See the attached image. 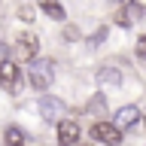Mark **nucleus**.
<instances>
[{"instance_id": "a211bd4d", "label": "nucleus", "mask_w": 146, "mask_h": 146, "mask_svg": "<svg viewBox=\"0 0 146 146\" xmlns=\"http://www.w3.org/2000/svg\"><path fill=\"white\" fill-rule=\"evenodd\" d=\"M3 61H9V46L6 43H0V64Z\"/></svg>"}, {"instance_id": "423d86ee", "label": "nucleus", "mask_w": 146, "mask_h": 146, "mask_svg": "<svg viewBox=\"0 0 146 146\" xmlns=\"http://www.w3.org/2000/svg\"><path fill=\"white\" fill-rule=\"evenodd\" d=\"M137 122H140V107H134V104L119 107V110H116V116H113V125H116L119 131H128V128H134Z\"/></svg>"}, {"instance_id": "7ed1b4c3", "label": "nucleus", "mask_w": 146, "mask_h": 146, "mask_svg": "<svg viewBox=\"0 0 146 146\" xmlns=\"http://www.w3.org/2000/svg\"><path fill=\"white\" fill-rule=\"evenodd\" d=\"M88 134L94 143H104V146H122V131H119L113 122H91Z\"/></svg>"}, {"instance_id": "f257e3e1", "label": "nucleus", "mask_w": 146, "mask_h": 146, "mask_svg": "<svg viewBox=\"0 0 146 146\" xmlns=\"http://www.w3.org/2000/svg\"><path fill=\"white\" fill-rule=\"evenodd\" d=\"M27 82L34 85L36 91H43L55 82V61L52 58H36V61H31V67H27Z\"/></svg>"}, {"instance_id": "39448f33", "label": "nucleus", "mask_w": 146, "mask_h": 146, "mask_svg": "<svg viewBox=\"0 0 146 146\" xmlns=\"http://www.w3.org/2000/svg\"><path fill=\"white\" fill-rule=\"evenodd\" d=\"M18 79H21V67H18L15 61H3L0 64V85H3L9 94L18 91Z\"/></svg>"}, {"instance_id": "6ab92c4d", "label": "nucleus", "mask_w": 146, "mask_h": 146, "mask_svg": "<svg viewBox=\"0 0 146 146\" xmlns=\"http://www.w3.org/2000/svg\"><path fill=\"white\" fill-rule=\"evenodd\" d=\"M143 131H146V116H143Z\"/></svg>"}, {"instance_id": "6e6552de", "label": "nucleus", "mask_w": 146, "mask_h": 146, "mask_svg": "<svg viewBox=\"0 0 146 146\" xmlns=\"http://www.w3.org/2000/svg\"><path fill=\"white\" fill-rule=\"evenodd\" d=\"M94 76H98L100 85H110V88H119L122 85V70H119L116 64H100Z\"/></svg>"}, {"instance_id": "9b49d317", "label": "nucleus", "mask_w": 146, "mask_h": 146, "mask_svg": "<svg viewBox=\"0 0 146 146\" xmlns=\"http://www.w3.org/2000/svg\"><path fill=\"white\" fill-rule=\"evenodd\" d=\"M131 18H134V12H131V9H128L125 3H122V6H119L116 12H113V21H116L119 27H131Z\"/></svg>"}, {"instance_id": "f8f14e48", "label": "nucleus", "mask_w": 146, "mask_h": 146, "mask_svg": "<svg viewBox=\"0 0 146 146\" xmlns=\"http://www.w3.org/2000/svg\"><path fill=\"white\" fill-rule=\"evenodd\" d=\"M85 110H88L91 116H104V113H107V100H104V94H94V98L85 104Z\"/></svg>"}, {"instance_id": "dca6fc26", "label": "nucleus", "mask_w": 146, "mask_h": 146, "mask_svg": "<svg viewBox=\"0 0 146 146\" xmlns=\"http://www.w3.org/2000/svg\"><path fill=\"white\" fill-rule=\"evenodd\" d=\"M104 40H107V27H100L98 34H91V36H88V46H91V49H94V46H100V43H104Z\"/></svg>"}, {"instance_id": "1a4fd4ad", "label": "nucleus", "mask_w": 146, "mask_h": 146, "mask_svg": "<svg viewBox=\"0 0 146 146\" xmlns=\"http://www.w3.org/2000/svg\"><path fill=\"white\" fill-rule=\"evenodd\" d=\"M36 6H40V12L49 18H55V21H64V6H61V0H36Z\"/></svg>"}, {"instance_id": "20e7f679", "label": "nucleus", "mask_w": 146, "mask_h": 146, "mask_svg": "<svg viewBox=\"0 0 146 146\" xmlns=\"http://www.w3.org/2000/svg\"><path fill=\"white\" fill-rule=\"evenodd\" d=\"M15 52L25 58V61H36V52H40V40L31 31H18L15 36Z\"/></svg>"}, {"instance_id": "f3484780", "label": "nucleus", "mask_w": 146, "mask_h": 146, "mask_svg": "<svg viewBox=\"0 0 146 146\" xmlns=\"http://www.w3.org/2000/svg\"><path fill=\"white\" fill-rule=\"evenodd\" d=\"M137 55H140V58L146 61V34L140 36V40H137Z\"/></svg>"}, {"instance_id": "f03ea898", "label": "nucleus", "mask_w": 146, "mask_h": 146, "mask_svg": "<svg viewBox=\"0 0 146 146\" xmlns=\"http://www.w3.org/2000/svg\"><path fill=\"white\" fill-rule=\"evenodd\" d=\"M36 110H40V116L46 119V122H64L67 119V104H64L61 98H55V94H43L40 98V104H36Z\"/></svg>"}, {"instance_id": "2eb2a0df", "label": "nucleus", "mask_w": 146, "mask_h": 146, "mask_svg": "<svg viewBox=\"0 0 146 146\" xmlns=\"http://www.w3.org/2000/svg\"><path fill=\"white\" fill-rule=\"evenodd\" d=\"M61 34H64V40H70V43H73V40H82L79 27H73V25H67V27H64V31H61Z\"/></svg>"}, {"instance_id": "4468645a", "label": "nucleus", "mask_w": 146, "mask_h": 146, "mask_svg": "<svg viewBox=\"0 0 146 146\" xmlns=\"http://www.w3.org/2000/svg\"><path fill=\"white\" fill-rule=\"evenodd\" d=\"M18 18H21L25 25H31V21H34V6H18Z\"/></svg>"}, {"instance_id": "0eeeda50", "label": "nucleus", "mask_w": 146, "mask_h": 146, "mask_svg": "<svg viewBox=\"0 0 146 146\" xmlns=\"http://www.w3.org/2000/svg\"><path fill=\"white\" fill-rule=\"evenodd\" d=\"M79 125L73 119H64L58 122V146H79Z\"/></svg>"}, {"instance_id": "ddd939ff", "label": "nucleus", "mask_w": 146, "mask_h": 146, "mask_svg": "<svg viewBox=\"0 0 146 146\" xmlns=\"http://www.w3.org/2000/svg\"><path fill=\"white\" fill-rule=\"evenodd\" d=\"M128 9L134 15H146V0H128Z\"/></svg>"}, {"instance_id": "9d476101", "label": "nucleus", "mask_w": 146, "mask_h": 146, "mask_svg": "<svg viewBox=\"0 0 146 146\" xmlns=\"http://www.w3.org/2000/svg\"><path fill=\"white\" fill-rule=\"evenodd\" d=\"M3 143H6V146H25V134H21V128L9 125L6 131H3Z\"/></svg>"}]
</instances>
